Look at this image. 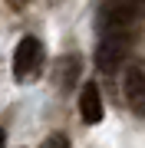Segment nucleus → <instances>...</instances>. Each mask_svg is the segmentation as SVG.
I'll return each mask as SVG.
<instances>
[{"label": "nucleus", "mask_w": 145, "mask_h": 148, "mask_svg": "<svg viewBox=\"0 0 145 148\" xmlns=\"http://www.w3.org/2000/svg\"><path fill=\"white\" fill-rule=\"evenodd\" d=\"M145 0H106L99 10L102 36H132V27L139 23Z\"/></svg>", "instance_id": "1"}, {"label": "nucleus", "mask_w": 145, "mask_h": 148, "mask_svg": "<svg viewBox=\"0 0 145 148\" xmlns=\"http://www.w3.org/2000/svg\"><path fill=\"white\" fill-rule=\"evenodd\" d=\"M40 63H43V46H40L36 36H23L20 46L13 53V76L20 82H30L33 76L40 73Z\"/></svg>", "instance_id": "2"}, {"label": "nucleus", "mask_w": 145, "mask_h": 148, "mask_svg": "<svg viewBox=\"0 0 145 148\" xmlns=\"http://www.w3.org/2000/svg\"><path fill=\"white\" fill-rule=\"evenodd\" d=\"M125 49H129V36H102L99 49H96V66L102 73H115L122 56H125Z\"/></svg>", "instance_id": "3"}, {"label": "nucleus", "mask_w": 145, "mask_h": 148, "mask_svg": "<svg viewBox=\"0 0 145 148\" xmlns=\"http://www.w3.org/2000/svg\"><path fill=\"white\" fill-rule=\"evenodd\" d=\"M122 89H125V102H129V109L135 112V115L145 119V69H139V66L125 69Z\"/></svg>", "instance_id": "4"}, {"label": "nucleus", "mask_w": 145, "mask_h": 148, "mask_svg": "<svg viewBox=\"0 0 145 148\" xmlns=\"http://www.w3.org/2000/svg\"><path fill=\"white\" fill-rule=\"evenodd\" d=\"M102 92H99V86L96 82H86L82 86V92H79V115L82 122H89V125H96V122L102 119Z\"/></svg>", "instance_id": "5"}, {"label": "nucleus", "mask_w": 145, "mask_h": 148, "mask_svg": "<svg viewBox=\"0 0 145 148\" xmlns=\"http://www.w3.org/2000/svg\"><path fill=\"white\" fill-rule=\"evenodd\" d=\"M40 148H69V138H66L63 132H53V135L43 138V145H40Z\"/></svg>", "instance_id": "6"}, {"label": "nucleus", "mask_w": 145, "mask_h": 148, "mask_svg": "<svg viewBox=\"0 0 145 148\" xmlns=\"http://www.w3.org/2000/svg\"><path fill=\"white\" fill-rule=\"evenodd\" d=\"M7 145V135H3V128H0V148H3Z\"/></svg>", "instance_id": "7"}]
</instances>
